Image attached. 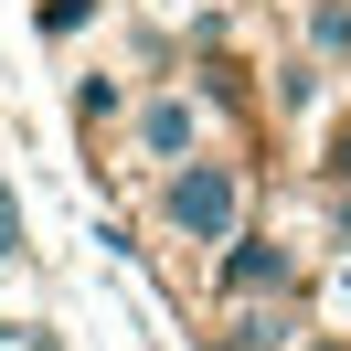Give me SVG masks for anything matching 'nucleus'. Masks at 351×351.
<instances>
[{
  "mask_svg": "<svg viewBox=\"0 0 351 351\" xmlns=\"http://www.w3.org/2000/svg\"><path fill=\"white\" fill-rule=\"evenodd\" d=\"M96 22V0H43V32H53V43H64V32H86Z\"/></svg>",
  "mask_w": 351,
  "mask_h": 351,
  "instance_id": "nucleus-6",
  "label": "nucleus"
},
{
  "mask_svg": "<svg viewBox=\"0 0 351 351\" xmlns=\"http://www.w3.org/2000/svg\"><path fill=\"white\" fill-rule=\"evenodd\" d=\"M308 53L319 64H351V0H308Z\"/></svg>",
  "mask_w": 351,
  "mask_h": 351,
  "instance_id": "nucleus-4",
  "label": "nucleus"
},
{
  "mask_svg": "<svg viewBox=\"0 0 351 351\" xmlns=\"http://www.w3.org/2000/svg\"><path fill=\"white\" fill-rule=\"evenodd\" d=\"M202 128H213L202 86H149V96H128V160H149V171H181V160L202 149Z\"/></svg>",
  "mask_w": 351,
  "mask_h": 351,
  "instance_id": "nucleus-2",
  "label": "nucleus"
},
{
  "mask_svg": "<svg viewBox=\"0 0 351 351\" xmlns=\"http://www.w3.org/2000/svg\"><path fill=\"white\" fill-rule=\"evenodd\" d=\"M0 266H22V202H11V181H0Z\"/></svg>",
  "mask_w": 351,
  "mask_h": 351,
  "instance_id": "nucleus-9",
  "label": "nucleus"
},
{
  "mask_svg": "<svg viewBox=\"0 0 351 351\" xmlns=\"http://www.w3.org/2000/svg\"><path fill=\"white\" fill-rule=\"evenodd\" d=\"M0 351H64V341H53L43 319H0Z\"/></svg>",
  "mask_w": 351,
  "mask_h": 351,
  "instance_id": "nucleus-7",
  "label": "nucleus"
},
{
  "mask_svg": "<svg viewBox=\"0 0 351 351\" xmlns=\"http://www.w3.org/2000/svg\"><path fill=\"white\" fill-rule=\"evenodd\" d=\"M149 213H160V234H171V245H202V256H213L223 234H245V213H256V181H245V160L192 149L181 171H160Z\"/></svg>",
  "mask_w": 351,
  "mask_h": 351,
  "instance_id": "nucleus-1",
  "label": "nucleus"
},
{
  "mask_svg": "<svg viewBox=\"0 0 351 351\" xmlns=\"http://www.w3.org/2000/svg\"><path fill=\"white\" fill-rule=\"evenodd\" d=\"M75 117H86V128H128V86H117V75H86V86H75Z\"/></svg>",
  "mask_w": 351,
  "mask_h": 351,
  "instance_id": "nucleus-5",
  "label": "nucleus"
},
{
  "mask_svg": "<svg viewBox=\"0 0 351 351\" xmlns=\"http://www.w3.org/2000/svg\"><path fill=\"white\" fill-rule=\"evenodd\" d=\"M319 171H330V192H351V117L330 128V149H319Z\"/></svg>",
  "mask_w": 351,
  "mask_h": 351,
  "instance_id": "nucleus-8",
  "label": "nucleus"
},
{
  "mask_svg": "<svg viewBox=\"0 0 351 351\" xmlns=\"http://www.w3.org/2000/svg\"><path fill=\"white\" fill-rule=\"evenodd\" d=\"M213 298H223V308H245V298H298V256H287L277 234L245 223V234L213 245Z\"/></svg>",
  "mask_w": 351,
  "mask_h": 351,
  "instance_id": "nucleus-3",
  "label": "nucleus"
}]
</instances>
